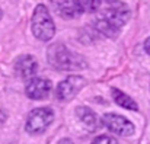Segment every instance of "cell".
<instances>
[{
	"label": "cell",
	"instance_id": "1",
	"mask_svg": "<svg viewBox=\"0 0 150 144\" xmlns=\"http://www.w3.org/2000/svg\"><path fill=\"white\" fill-rule=\"evenodd\" d=\"M96 12L99 18L95 22V28L106 37H115L130 18L128 7L120 0H100Z\"/></svg>",
	"mask_w": 150,
	"mask_h": 144
},
{
	"label": "cell",
	"instance_id": "2",
	"mask_svg": "<svg viewBox=\"0 0 150 144\" xmlns=\"http://www.w3.org/2000/svg\"><path fill=\"white\" fill-rule=\"evenodd\" d=\"M48 63L57 70H79L86 68V61L70 51L63 44H52L47 52Z\"/></svg>",
	"mask_w": 150,
	"mask_h": 144
},
{
	"label": "cell",
	"instance_id": "3",
	"mask_svg": "<svg viewBox=\"0 0 150 144\" xmlns=\"http://www.w3.org/2000/svg\"><path fill=\"white\" fill-rule=\"evenodd\" d=\"M32 32L40 41H50L55 34V25L52 22L48 9L44 4H38L32 15Z\"/></svg>",
	"mask_w": 150,
	"mask_h": 144
},
{
	"label": "cell",
	"instance_id": "4",
	"mask_svg": "<svg viewBox=\"0 0 150 144\" xmlns=\"http://www.w3.org/2000/svg\"><path fill=\"white\" fill-rule=\"evenodd\" d=\"M54 119V112L50 108H37L34 109L29 115H28V119H26V131L29 134H42L48 125L52 122Z\"/></svg>",
	"mask_w": 150,
	"mask_h": 144
},
{
	"label": "cell",
	"instance_id": "5",
	"mask_svg": "<svg viewBox=\"0 0 150 144\" xmlns=\"http://www.w3.org/2000/svg\"><path fill=\"white\" fill-rule=\"evenodd\" d=\"M100 121H102L103 127H106L109 131H112L114 134L122 136V137H130L136 131L133 122H130L128 119H125L124 116L117 115V114H105Z\"/></svg>",
	"mask_w": 150,
	"mask_h": 144
},
{
	"label": "cell",
	"instance_id": "6",
	"mask_svg": "<svg viewBox=\"0 0 150 144\" xmlns=\"http://www.w3.org/2000/svg\"><path fill=\"white\" fill-rule=\"evenodd\" d=\"M85 86L83 77L79 76H70L66 80L60 82L57 89H55V96L58 100H70L79 93V90Z\"/></svg>",
	"mask_w": 150,
	"mask_h": 144
},
{
	"label": "cell",
	"instance_id": "7",
	"mask_svg": "<svg viewBox=\"0 0 150 144\" xmlns=\"http://www.w3.org/2000/svg\"><path fill=\"white\" fill-rule=\"evenodd\" d=\"M15 71L21 79L31 80L38 71V63L32 55H22L15 63Z\"/></svg>",
	"mask_w": 150,
	"mask_h": 144
},
{
	"label": "cell",
	"instance_id": "8",
	"mask_svg": "<svg viewBox=\"0 0 150 144\" xmlns=\"http://www.w3.org/2000/svg\"><path fill=\"white\" fill-rule=\"evenodd\" d=\"M51 90V82L44 77H34L26 85V96L29 99H44L47 97Z\"/></svg>",
	"mask_w": 150,
	"mask_h": 144
},
{
	"label": "cell",
	"instance_id": "9",
	"mask_svg": "<svg viewBox=\"0 0 150 144\" xmlns=\"http://www.w3.org/2000/svg\"><path fill=\"white\" fill-rule=\"evenodd\" d=\"M54 10L64 19H74L82 15L77 0H50Z\"/></svg>",
	"mask_w": 150,
	"mask_h": 144
},
{
	"label": "cell",
	"instance_id": "10",
	"mask_svg": "<svg viewBox=\"0 0 150 144\" xmlns=\"http://www.w3.org/2000/svg\"><path fill=\"white\" fill-rule=\"evenodd\" d=\"M112 97H114V100H115L120 106H122V108H125V109H131V111H137V109H139L137 103H136L130 96L125 95L124 92H121V90H118V89H112Z\"/></svg>",
	"mask_w": 150,
	"mask_h": 144
},
{
	"label": "cell",
	"instance_id": "11",
	"mask_svg": "<svg viewBox=\"0 0 150 144\" xmlns=\"http://www.w3.org/2000/svg\"><path fill=\"white\" fill-rule=\"evenodd\" d=\"M77 115H79V118L82 119V122H83L86 127H91V128L95 127V124H96V116H95V114H93L89 108H86V106L77 108Z\"/></svg>",
	"mask_w": 150,
	"mask_h": 144
},
{
	"label": "cell",
	"instance_id": "12",
	"mask_svg": "<svg viewBox=\"0 0 150 144\" xmlns=\"http://www.w3.org/2000/svg\"><path fill=\"white\" fill-rule=\"evenodd\" d=\"M79 3V7L82 10V13H93L98 10L100 4V0H77Z\"/></svg>",
	"mask_w": 150,
	"mask_h": 144
},
{
	"label": "cell",
	"instance_id": "13",
	"mask_svg": "<svg viewBox=\"0 0 150 144\" xmlns=\"http://www.w3.org/2000/svg\"><path fill=\"white\" fill-rule=\"evenodd\" d=\"M91 144H118V141L117 138L111 136H100V137H96Z\"/></svg>",
	"mask_w": 150,
	"mask_h": 144
},
{
	"label": "cell",
	"instance_id": "14",
	"mask_svg": "<svg viewBox=\"0 0 150 144\" xmlns=\"http://www.w3.org/2000/svg\"><path fill=\"white\" fill-rule=\"evenodd\" d=\"M144 49H146V52L150 54V38H147L146 42H144Z\"/></svg>",
	"mask_w": 150,
	"mask_h": 144
},
{
	"label": "cell",
	"instance_id": "15",
	"mask_svg": "<svg viewBox=\"0 0 150 144\" xmlns=\"http://www.w3.org/2000/svg\"><path fill=\"white\" fill-rule=\"evenodd\" d=\"M58 144H74L71 140H69V138H63L61 141H58Z\"/></svg>",
	"mask_w": 150,
	"mask_h": 144
},
{
	"label": "cell",
	"instance_id": "16",
	"mask_svg": "<svg viewBox=\"0 0 150 144\" xmlns=\"http://www.w3.org/2000/svg\"><path fill=\"white\" fill-rule=\"evenodd\" d=\"M1 16H3V13H1V10H0V19H1Z\"/></svg>",
	"mask_w": 150,
	"mask_h": 144
}]
</instances>
